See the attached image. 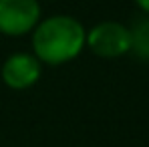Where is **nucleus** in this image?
<instances>
[{
  "mask_svg": "<svg viewBox=\"0 0 149 147\" xmlns=\"http://www.w3.org/2000/svg\"><path fill=\"white\" fill-rule=\"evenodd\" d=\"M87 47V28L69 14H52L40 18L32 30V54L50 67L71 63Z\"/></svg>",
  "mask_w": 149,
  "mask_h": 147,
  "instance_id": "obj_1",
  "label": "nucleus"
},
{
  "mask_svg": "<svg viewBox=\"0 0 149 147\" xmlns=\"http://www.w3.org/2000/svg\"><path fill=\"white\" fill-rule=\"evenodd\" d=\"M87 47L101 59H119L131 52V30L115 20L99 22L87 30Z\"/></svg>",
  "mask_w": 149,
  "mask_h": 147,
  "instance_id": "obj_2",
  "label": "nucleus"
},
{
  "mask_svg": "<svg viewBox=\"0 0 149 147\" xmlns=\"http://www.w3.org/2000/svg\"><path fill=\"white\" fill-rule=\"evenodd\" d=\"M38 0H0V34L4 36H24L40 22Z\"/></svg>",
  "mask_w": 149,
  "mask_h": 147,
  "instance_id": "obj_3",
  "label": "nucleus"
},
{
  "mask_svg": "<svg viewBox=\"0 0 149 147\" xmlns=\"http://www.w3.org/2000/svg\"><path fill=\"white\" fill-rule=\"evenodd\" d=\"M2 81L14 91H24L38 83L42 75V63L32 52H14L2 65Z\"/></svg>",
  "mask_w": 149,
  "mask_h": 147,
  "instance_id": "obj_4",
  "label": "nucleus"
},
{
  "mask_svg": "<svg viewBox=\"0 0 149 147\" xmlns=\"http://www.w3.org/2000/svg\"><path fill=\"white\" fill-rule=\"evenodd\" d=\"M129 30H131V52L141 61H149V18L139 20Z\"/></svg>",
  "mask_w": 149,
  "mask_h": 147,
  "instance_id": "obj_5",
  "label": "nucleus"
},
{
  "mask_svg": "<svg viewBox=\"0 0 149 147\" xmlns=\"http://www.w3.org/2000/svg\"><path fill=\"white\" fill-rule=\"evenodd\" d=\"M137 2V6L145 12V14H149V0H135Z\"/></svg>",
  "mask_w": 149,
  "mask_h": 147,
  "instance_id": "obj_6",
  "label": "nucleus"
}]
</instances>
